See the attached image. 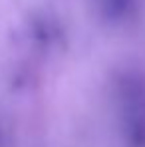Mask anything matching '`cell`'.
I'll list each match as a JSON object with an SVG mask.
<instances>
[{"instance_id":"3","label":"cell","mask_w":145,"mask_h":147,"mask_svg":"<svg viewBox=\"0 0 145 147\" xmlns=\"http://www.w3.org/2000/svg\"><path fill=\"white\" fill-rule=\"evenodd\" d=\"M0 147H2V131H0Z\"/></svg>"},{"instance_id":"1","label":"cell","mask_w":145,"mask_h":147,"mask_svg":"<svg viewBox=\"0 0 145 147\" xmlns=\"http://www.w3.org/2000/svg\"><path fill=\"white\" fill-rule=\"evenodd\" d=\"M123 107H121V123L127 143L131 147H145V92L139 84L123 86Z\"/></svg>"},{"instance_id":"2","label":"cell","mask_w":145,"mask_h":147,"mask_svg":"<svg viewBox=\"0 0 145 147\" xmlns=\"http://www.w3.org/2000/svg\"><path fill=\"white\" fill-rule=\"evenodd\" d=\"M99 16L109 24H119L131 16L137 0H96Z\"/></svg>"}]
</instances>
